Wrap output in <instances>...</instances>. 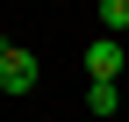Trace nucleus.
Wrapping results in <instances>:
<instances>
[{"label":"nucleus","mask_w":129,"mask_h":122,"mask_svg":"<svg viewBox=\"0 0 129 122\" xmlns=\"http://www.w3.org/2000/svg\"><path fill=\"white\" fill-rule=\"evenodd\" d=\"M7 57H14V43H7V36H0V65H7Z\"/></svg>","instance_id":"5"},{"label":"nucleus","mask_w":129,"mask_h":122,"mask_svg":"<svg viewBox=\"0 0 129 122\" xmlns=\"http://www.w3.org/2000/svg\"><path fill=\"white\" fill-rule=\"evenodd\" d=\"M36 79H43V72H36V57H29V50H14L7 65H0V94H29Z\"/></svg>","instance_id":"2"},{"label":"nucleus","mask_w":129,"mask_h":122,"mask_svg":"<svg viewBox=\"0 0 129 122\" xmlns=\"http://www.w3.org/2000/svg\"><path fill=\"white\" fill-rule=\"evenodd\" d=\"M86 72H93V86H115V79H122V43H115V36L86 43Z\"/></svg>","instance_id":"1"},{"label":"nucleus","mask_w":129,"mask_h":122,"mask_svg":"<svg viewBox=\"0 0 129 122\" xmlns=\"http://www.w3.org/2000/svg\"><path fill=\"white\" fill-rule=\"evenodd\" d=\"M101 22H108V36H122L129 29V0H101Z\"/></svg>","instance_id":"4"},{"label":"nucleus","mask_w":129,"mask_h":122,"mask_svg":"<svg viewBox=\"0 0 129 122\" xmlns=\"http://www.w3.org/2000/svg\"><path fill=\"white\" fill-rule=\"evenodd\" d=\"M86 108H93V115H115V108H122V86H86Z\"/></svg>","instance_id":"3"}]
</instances>
